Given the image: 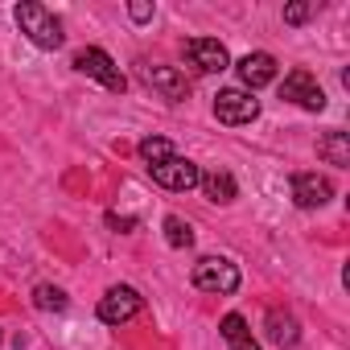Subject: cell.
<instances>
[{
  "label": "cell",
  "mask_w": 350,
  "mask_h": 350,
  "mask_svg": "<svg viewBox=\"0 0 350 350\" xmlns=\"http://www.w3.org/2000/svg\"><path fill=\"white\" fill-rule=\"evenodd\" d=\"M13 17H17V25H21V33L38 46V50H58L62 42H66V33H62V21L46 9V5H38V0H21V5L13 9Z\"/></svg>",
  "instance_id": "1"
},
{
  "label": "cell",
  "mask_w": 350,
  "mask_h": 350,
  "mask_svg": "<svg viewBox=\"0 0 350 350\" xmlns=\"http://www.w3.org/2000/svg\"><path fill=\"white\" fill-rule=\"evenodd\" d=\"M128 17H132L136 25H144V21H152V5H148V0H132V5H128Z\"/></svg>",
  "instance_id": "20"
},
{
  "label": "cell",
  "mask_w": 350,
  "mask_h": 350,
  "mask_svg": "<svg viewBox=\"0 0 350 350\" xmlns=\"http://www.w3.org/2000/svg\"><path fill=\"white\" fill-rule=\"evenodd\" d=\"M219 334H223V338L231 342V338H239V334H247V321H243L239 313H227V317H223V325H219Z\"/></svg>",
  "instance_id": "18"
},
{
  "label": "cell",
  "mask_w": 350,
  "mask_h": 350,
  "mask_svg": "<svg viewBox=\"0 0 350 350\" xmlns=\"http://www.w3.org/2000/svg\"><path fill=\"white\" fill-rule=\"evenodd\" d=\"M198 186H202L206 202H215V206H227V202H235V194H239V186H235V178H231L227 169H211V173H202Z\"/></svg>",
  "instance_id": "12"
},
{
  "label": "cell",
  "mask_w": 350,
  "mask_h": 350,
  "mask_svg": "<svg viewBox=\"0 0 350 350\" xmlns=\"http://www.w3.org/2000/svg\"><path fill=\"white\" fill-rule=\"evenodd\" d=\"M186 62L198 70V75H223L231 66V54L219 38H190L186 42Z\"/></svg>",
  "instance_id": "8"
},
{
  "label": "cell",
  "mask_w": 350,
  "mask_h": 350,
  "mask_svg": "<svg viewBox=\"0 0 350 350\" xmlns=\"http://www.w3.org/2000/svg\"><path fill=\"white\" fill-rule=\"evenodd\" d=\"M227 346H231V350H260V346H256V338H252V329H247V334H239V338H231Z\"/></svg>",
  "instance_id": "21"
},
{
  "label": "cell",
  "mask_w": 350,
  "mask_h": 350,
  "mask_svg": "<svg viewBox=\"0 0 350 350\" xmlns=\"http://www.w3.org/2000/svg\"><path fill=\"white\" fill-rule=\"evenodd\" d=\"M165 243H169V247H190V243H194V227H190L182 215H169V219H165Z\"/></svg>",
  "instance_id": "16"
},
{
  "label": "cell",
  "mask_w": 350,
  "mask_h": 350,
  "mask_svg": "<svg viewBox=\"0 0 350 350\" xmlns=\"http://www.w3.org/2000/svg\"><path fill=\"white\" fill-rule=\"evenodd\" d=\"M107 227H116V231H132L136 219H128V215H107Z\"/></svg>",
  "instance_id": "22"
},
{
  "label": "cell",
  "mask_w": 350,
  "mask_h": 350,
  "mask_svg": "<svg viewBox=\"0 0 350 350\" xmlns=\"http://www.w3.org/2000/svg\"><path fill=\"white\" fill-rule=\"evenodd\" d=\"M280 99H284V103H297V107H305V111H321V107H325V91L317 87V79H313L309 70H293V75H284V83H280Z\"/></svg>",
  "instance_id": "9"
},
{
  "label": "cell",
  "mask_w": 350,
  "mask_h": 350,
  "mask_svg": "<svg viewBox=\"0 0 350 350\" xmlns=\"http://www.w3.org/2000/svg\"><path fill=\"white\" fill-rule=\"evenodd\" d=\"M140 83L148 91H157L161 99H169V103L190 99V83H186V75L178 66H148V62H140Z\"/></svg>",
  "instance_id": "6"
},
{
  "label": "cell",
  "mask_w": 350,
  "mask_h": 350,
  "mask_svg": "<svg viewBox=\"0 0 350 350\" xmlns=\"http://www.w3.org/2000/svg\"><path fill=\"white\" fill-rule=\"evenodd\" d=\"M264 329H268V338H272L280 350L301 342V325H297V317H293V313H280V309H272V313L264 317Z\"/></svg>",
  "instance_id": "13"
},
{
  "label": "cell",
  "mask_w": 350,
  "mask_h": 350,
  "mask_svg": "<svg viewBox=\"0 0 350 350\" xmlns=\"http://www.w3.org/2000/svg\"><path fill=\"white\" fill-rule=\"evenodd\" d=\"M33 305H38L42 313H62L70 301H66V293H62L58 284H38V288H33Z\"/></svg>",
  "instance_id": "15"
},
{
  "label": "cell",
  "mask_w": 350,
  "mask_h": 350,
  "mask_svg": "<svg viewBox=\"0 0 350 350\" xmlns=\"http://www.w3.org/2000/svg\"><path fill=\"white\" fill-rule=\"evenodd\" d=\"M313 17V5H301V0H297V5H284V21L288 25H305Z\"/></svg>",
  "instance_id": "19"
},
{
  "label": "cell",
  "mask_w": 350,
  "mask_h": 350,
  "mask_svg": "<svg viewBox=\"0 0 350 350\" xmlns=\"http://www.w3.org/2000/svg\"><path fill=\"white\" fill-rule=\"evenodd\" d=\"M148 173H152V182H157L161 190H173V194L194 190L198 178H202V169H198L190 157H178V152H173L169 161H161V165H148Z\"/></svg>",
  "instance_id": "4"
},
{
  "label": "cell",
  "mask_w": 350,
  "mask_h": 350,
  "mask_svg": "<svg viewBox=\"0 0 350 350\" xmlns=\"http://www.w3.org/2000/svg\"><path fill=\"white\" fill-rule=\"evenodd\" d=\"M235 70H239V83L247 87V95L252 91H260V87H268V83H276V58L272 54H264V50H256V54H243L239 62H235Z\"/></svg>",
  "instance_id": "10"
},
{
  "label": "cell",
  "mask_w": 350,
  "mask_h": 350,
  "mask_svg": "<svg viewBox=\"0 0 350 350\" xmlns=\"http://www.w3.org/2000/svg\"><path fill=\"white\" fill-rule=\"evenodd\" d=\"M0 338H5V334H0Z\"/></svg>",
  "instance_id": "23"
},
{
  "label": "cell",
  "mask_w": 350,
  "mask_h": 350,
  "mask_svg": "<svg viewBox=\"0 0 350 350\" xmlns=\"http://www.w3.org/2000/svg\"><path fill=\"white\" fill-rule=\"evenodd\" d=\"M215 116H219V124H231V128L252 124L260 116V99L247 95V91H239V87H227V91L215 95Z\"/></svg>",
  "instance_id": "7"
},
{
  "label": "cell",
  "mask_w": 350,
  "mask_h": 350,
  "mask_svg": "<svg viewBox=\"0 0 350 350\" xmlns=\"http://www.w3.org/2000/svg\"><path fill=\"white\" fill-rule=\"evenodd\" d=\"M75 70L79 75H87V79H95V83H103L107 91H128V79L120 75V66L111 62V54L107 50H99V46H87V50H79L75 54Z\"/></svg>",
  "instance_id": "3"
},
{
  "label": "cell",
  "mask_w": 350,
  "mask_h": 350,
  "mask_svg": "<svg viewBox=\"0 0 350 350\" xmlns=\"http://www.w3.org/2000/svg\"><path fill=\"white\" fill-rule=\"evenodd\" d=\"M140 157H144L148 165H161V161L173 157V144H169L165 136H144V140H140Z\"/></svg>",
  "instance_id": "17"
},
{
  "label": "cell",
  "mask_w": 350,
  "mask_h": 350,
  "mask_svg": "<svg viewBox=\"0 0 350 350\" xmlns=\"http://www.w3.org/2000/svg\"><path fill=\"white\" fill-rule=\"evenodd\" d=\"M329 198H334V186H329V178H321V173H297L293 178V202L301 211H317Z\"/></svg>",
  "instance_id": "11"
},
{
  "label": "cell",
  "mask_w": 350,
  "mask_h": 350,
  "mask_svg": "<svg viewBox=\"0 0 350 350\" xmlns=\"http://www.w3.org/2000/svg\"><path fill=\"white\" fill-rule=\"evenodd\" d=\"M317 157L329 161V165H338V169L350 165V132H338V128L325 132V136L317 140Z\"/></svg>",
  "instance_id": "14"
},
{
  "label": "cell",
  "mask_w": 350,
  "mask_h": 350,
  "mask_svg": "<svg viewBox=\"0 0 350 350\" xmlns=\"http://www.w3.org/2000/svg\"><path fill=\"white\" fill-rule=\"evenodd\" d=\"M140 309H144V297H140L132 284H111V288L99 297V321H107V325H124V321H132Z\"/></svg>",
  "instance_id": "5"
},
{
  "label": "cell",
  "mask_w": 350,
  "mask_h": 350,
  "mask_svg": "<svg viewBox=\"0 0 350 350\" xmlns=\"http://www.w3.org/2000/svg\"><path fill=\"white\" fill-rule=\"evenodd\" d=\"M190 280H194V288H202V293H211V297H231V293L239 288V268H235L227 256H202V260L194 264Z\"/></svg>",
  "instance_id": "2"
}]
</instances>
